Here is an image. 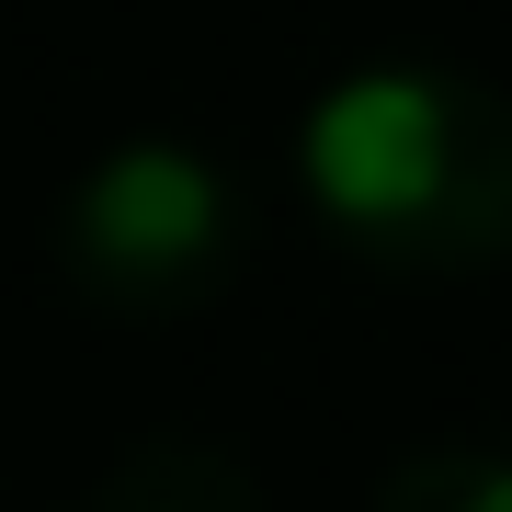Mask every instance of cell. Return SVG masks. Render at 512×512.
Masks as SVG:
<instances>
[{
  "label": "cell",
  "instance_id": "1",
  "mask_svg": "<svg viewBox=\"0 0 512 512\" xmlns=\"http://www.w3.org/2000/svg\"><path fill=\"white\" fill-rule=\"evenodd\" d=\"M296 194L376 274H490L512 251V103L444 57H365L296 126Z\"/></svg>",
  "mask_w": 512,
  "mask_h": 512
},
{
  "label": "cell",
  "instance_id": "2",
  "mask_svg": "<svg viewBox=\"0 0 512 512\" xmlns=\"http://www.w3.org/2000/svg\"><path fill=\"white\" fill-rule=\"evenodd\" d=\"M239 183L194 137H114L57 194V262L103 319H194L239 274Z\"/></svg>",
  "mask_w": 512,
  "mask_h": 512
},
{
  "label": "cell",
  "instance_id": "4",
  "mask_svg": "<svg viewBox=\"0 0 512 512\" xmlns=\"http://www.w3.org/2000/svg\"><path fill=\"white\" fill-rule=\"evenodd\" d=\"M376 512H512V444H421L387 467Z\"/></svg>",
  "mask_w": 512,
  "mask_h": 512
},
{
  "label": "cell",
  "instance_id": "3",
  "mask_svg": "<svg viewBox=\"0 0 512 512\" xmlns=\"http://www.w3.org/2000/svg\"><path fill=\"white\" fill-rule=\"evenodd\" d=\"M92 512H262V490H251V467H239L228 444L160 433V444H126V456H114Z\"/></svg>",
  "mask_w": 512,
  "mask_h": 512
}]
</instances>
